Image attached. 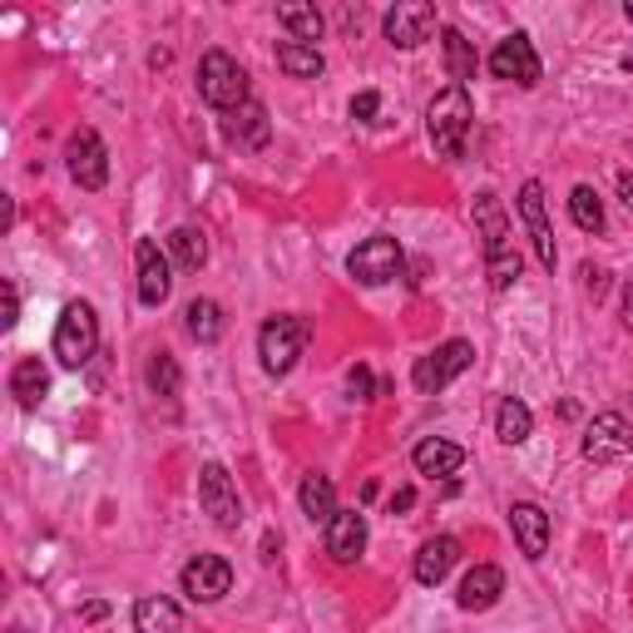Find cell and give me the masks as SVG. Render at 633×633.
I'll return each instance as SVG.
<instances>
[{"instance_id":"6da1fadb","label":"cell","mask_w":633,"mask_h":633,"mask_svg":"<svg viewBox=\"0 0 633 633\" xmlns=\"http://www.w3.org/2000/svg\"><path fill=\"white\" fill-rule=\"evenodd\" d=\"M475 228H480L485 238V268H490V288L504 292V288H515L520 272H525V263H520L515 253V238H510V214H504V204L485 188V194H475Z\"/></svg>"},{"instance_id":"7a4b0ae2","label":"cell","mask_w":633,"mask_h":633,"mask_svg":"<svg viewBox=\"0 0 633 633\" xmlns=\"http://www.w3.org/2000/svg\"><path fill=\"white\" fill-rule=\"evenodd\" d=\"M471 119H475V109H471V95H465L461 85L440 89V95L430 99V109H426V134H430V144H436L440 159H461V154H465Z\"/></svg>"},{"instance_id":"3957f363","label":"cell","mask_w":633,"mask_h":633,"mask_svg":"<svg viewBox=\"0 0 633 633\" xmlns=\"http://www.w3.org/2000/svg\"><path fill=\"white\" fill-rule=\"evenodd\" d=\"M198 95H204V105L223 109V114H233V109H243L247 99V70L238 65L228 50H208L204 60H198Z\"/></svg>"},{"instance_id":"277c9868","label":"cell","mask_w":633,"mask_h":633,"mask_svg":"<svg viewBox=\"0 0 633 633\" xmlns=\"http://www.w3.org/2000/svg\"><path fill=\"white\" fill-rule=\"evenodd\" d=\"M307 337L312 322L307 317H268L258 332V356H263V372L268 376H288L297 366V356L307 352Z\"/></svg>"},{"instance_id":"5b68a950","label":"cell","mask_w":633,"mask_h":633,"mask_svg":"<svg viewBox=\"0 0 633 633\" xmlns=\"http://www.w3.org/2000/svg\"><path fill=\"white\" fill-rule=\"evenodd\" d=\"M95 352H99V317H95V307H89V302H70V307L60 312V322H54V356H60V366L80 372V366H85Z\"/></svg>"},{"instance_id":"8992f818","label":"cell","mask_w":633,"mask_h":633,"mask_svg":"<svg viewBox=\"0 0 633 633\" xmlns=\"http://www.w3.org/2000/svg\"><path fill=\"white\" fill-rule=\"evenodd\" d=\"M471 362H475V346L455 337V342H440L436 352L421 356L416 372H411V381H416L421 397H436V391H446L461 372H471Z\"/></svg>"},{"instance_id":"52a82bcc","label":"cell","mask_w":633,"mask_h":633,"mask_svg":"<svg viewBox=\"0 0 633 633\" xmlns=\"http://www.w3.org/2000/svg\"><path fill=\"white\" fill-rule=\"evenodd\" d=\"M401 268H406V253H401L397 238H366L362 247H356L352 258H346V272H352L362 288H381V282L401 278Z\"/></svg>"},{"instance_id":"ba28073f","label":"cell","mask_w":633,"mask_h":633,"mask_svg":"<svg viewBox=\"0 0 633 633\" xmlns=\"http://www.w3.org/2000/svg\"><path fill=\"white\" fill-rule=\"evenodd\" d=\"M198 504H204V515H214L218 529H238V525H243V500H238V485H233V475H228L218 461H208L204 471H198Z\"/></svg>"},{"instance_id":"9c48e42d","label":"cell","mask_w":633,"mask_h":633,"mask_svg":"<svg viewBox=\"0 0 633 633\" xmlns=\"http://www.w3.org/2000/svg\"><path fill=\"white\" fill-rule=\"evenodd\" d=\"M65 169L70 179L80 183V188H89V194H99L109 183V154H105V139H99L95 130H75L65 139Z\"/></svg>"},{"instance_id":"30bf717a","label":"cell","mask_w":633,"mask_h":633,"mask_svg":"<svg viewBox=\"0 0 633 633\" xmlns=\"http://www.w3.org/2000/svg\"><path fill=\"white\" fill-rule=\"evenodd\" d=\"M490 75L495 80H510V85H539V54H535V45H529V35L525 31H515V35H504L500 45L490 50Z\"/></svg>"},{"instance_id":"8fae6325","label":"cell","mask_w":633,"mask_h":633,"mask_svg":"<svg viewBox=\"0 0 633 633\" xmlns=\"http://www.w3.org/2000/svg\"><path fill=\"white\" fill-rule=\"evenodd\" d=\"M179 584L194 604H218L228 589H233V564H228L223 555H198V559L183 564Z\"/></svg>"},{"instance_id":"7c38bea8","label":"cell","mask_w":633,"mask_h":633,"mask_svg":"<svg viewBox=\"0 0 633 633\" xmlns=\"http://www.w3.org/2000/svg\"><path fill=\"white\" fill-rule=\"evenodd\" d=\"M584 455L599 461V465L633 455V426L619 416V411H599V416L589 421V430H584Z\"/></svg>"},{"instance_id":"4fadbf2b","label":"cell","mask_w":633,"mask_h":633,"mask_svg":"<svg viewBox=\"0 0 633 633\" xmlns=\"http://www.w3.org/2000/svg\"><path fill=\"white\" fill-rule=\"evenodd\" d=\"M430 31H436V5H430V0H397L387 11V40L397 45V50L426 45Z\"/></svg>"},{"instance_id":"5bb4252c","label":"cell","mask_w":633,"mask_h":633,"mask_svg":"<svg viewBox=\"0 0 633 633\" xmlns=\"http://www.w3.org/2000/svg\"><path fill=\"white\" fill-rule=\"evenodd\" d=\"M520 218H525V228H529L535 258L545 263L549 272H555L559 247H555V228H549V214H545V183H539V179H529L525 188H520Z\"/></svg>"},{"instance_id":"9a60e30c","label":"cell","mask_w":633,"mask_h":633,"mask_svg":"<svg viewBox=\"0 0 633 633\" xmlns=\"http://www.w3.org/2000/svg\"><path fill=\"white\" fill-rule=\"evenodd\" d=\"M134 263H139V302L144 307H163L173 292V278H169V258L159 253V243H154V238H139Z\"/></svg>"},{"instance_id":"2e32d148","label":"cell","mask_w":633,"mask_h":633,"mask_svg":"<svg viewBox=\"0 0 633 633\" xmlns=\"http://www.w3.org/2000/svg\"><path fill=\"white\" fill-rule=\"evenodd\" d=\"M366 549V515L362 510H337L332 525H327V555L337 564H356Z\"/></svg>"},{"instance_id":"e0dca14e","label":"cell","mask_w":633,"mask_h":633,"mask_svg":"<svg viewBox=\"0 0 633 633\" xmlns=\"http://www.w3.org/2000/svg\"><path fill=\"white\" fill-rule=\"evenodd\" d=\"M510 529H515V539H520V555H525V559H545V549H549V515L539 510V504H529V500L510 504Z\"/></svg>"},{"instance_id":"ac0fdd59","label":"cell","mask_w":633,"mask_h":633,"mask_svg":"<svg viewBox=\"0 0 633 633\" xmlns=\"http://www.w3.org/2000/svg\"><path fill=\"white\" fill-rule=\"evenodd\" d=\"M500 594H504V574H500V569H495V564H475L471 574L461 580V594H455V599H461L465 613H485L495 599H500Z\"/></svg>"},{"instance_id":"d6986e66","label":"cell","mask_w":633,"mask_h":633,"mask_svg":"<svg viewBox=\"0 0 633 633\" xmlns=\"http://www.w3.org/2000/svg\"><path fill=\"white\" fill-rule=\"evenodd\" d=\"M411 461H416L421 475H430V480H440V475H455L465 465V451L455 446V440H440V436H426L411 451Z\"/></svg>"},{"instance_id":"ffe728a7","label":"cell","mask_w":633,"mask_h":633,"mask_svg":"<svg viewBox=\"0 0 633 633\" xmlns=\"http://www.w3.org/2000/svg\"><path fill=\"white\" fill-rule=\"evenodd\" d=\"M455 559H461V545H455L451 535L426 539V545H421V555H416V580L426 584V589H436V584L455 569Z\"/></svg>"},{"instance_id":"44dd1931","label":"cell","mask_w":633,"mask_h":633,"mask_svg":"<svg viewBox=\"0 0 633 633\" xmlns=\"http://www.w3.org/2000/svg\"><path fill=\"white\" fill-rule=\"evenodd\" d=\"M228 139L238 144V149H263V144H268V109L258 105V99H247L243 109H233V114H228Z\"/></svg>"},{"instance_id":"7402d4cb","label":"cell","mask_w":633,"mask_h":633,"mask_svg":"<svg viewBox=\"0 0 633 633\" xmlns=\"http://www.w3.org/2000/svg\"><path fill=\"white\" fill-rule=\"evenodd\" d=\"M297 500H302V515H307L312 525H332V515H337V485H332V475H322V471L302 475Z\"/></svg>"},{"instance_id":"603a6c76","label":"cell","mask_w":633,"mask_h":633,"mask_svg":"<svg viewBox=\"0 0 633 633\" xmlns=\"http://www.w3.org/2000/svg\"><path fill=\"white\" fill-rule=\"evenodd\" d=\"M179 629H183V613L173 599L149 594V599L134 604V633H179Z\"/></svg>"},{"instance_id":"cb8c5ba5","label":"cell","mask_w":633,"mask_h":633,"mask_svg":"<svg viewBox=\"0 0 633 633\" xmlns=\"http://www.w3.org/2000/svg\"><path fill=\"white\" fill-rule=\"evenodd\" d=\"M45 391H50V372H45L40 356H25V362H15V372H11V397L21 401L25 411H35L45 401Z\"/></svg>"},{"instance_id":"d4e9b609","label":"cell","mask_w":633,"mask_h":633,"mask_svg":"<svg viewBox=\"0 0 633 633\" xmlns=\"http://www.w3.org/2000/svg\"><path fill=\"white\" fill-rule=\"evenodd\" d=\"M529 430H535V411H529L520 397H504L500 411H495V436H500L504 446H525Z\"/></svg>"},{"instance_id":"484cf974","label":"cell","mask_w":633,"mask_h":633,"mask_svg":"<svg viewBox=\"0 0 633 633\" xmlns=\"http://www.w3.org/2000/svg\"><path fill=\"white\" fill-rule=\"evenodd\" d=\"M183 327H188V337L204 346L218 342V337H223V307H218L214 297H194L183 307Z\"/></svg>"},{"instance_id":"4316f807","label":"cell","mask_w":633,"mask_h":633,"mask_svg":"<svg viewBox=\"0 0 633 633\" xmlns=\"http://www.w3.org/2000/svg\"><path fill=\"white\" fill-rule=\"evenodd\" d=\"M278 70H288L292 80H317L327 70V60H322V50H317V45L282 40L278 45Z\"/></svg>"},{"instance_id":"83f0119b","label":"cell","mask_w":633,"mask_h":633,"mask_svg":"<svg viewBox=\"0 0 633 633\" xmlns=\"http://www.w3.org/2000/svg\"><path fill=\"white\" fill-rule=\"evenodd\" d=\"M169 247H173V263H179L183 272H198V268L208 263V238H204V228H194V223L173 228V233H169Z\"/></svg>"},{"instance_id":"f1b7e54d","label":"cell","mask_w":633,"mask_h":633,"mask_svg":"<svg viewBox=\"0 0 633 633\" xmlns=\"http://www.w3.org/2000/svg\"><path fill=\"white\" fill-rule=\"evenodd\" d=\"M278 25H288L297 45H317L322 31H327V21H322L317 5H278Z\"/></svg>"},{"instance_id":"f546056e","label":"cell","mask_w":633,"mask_h":633,"mask_svg":"<svg viewBox=\"0 0 633 633\" xmlns=\"http://www.w3.org/2000/svg\"><path fill=\"white\" fill-rule=\"evenodd\" d=\"M440 40H446V65H451V80L465 89L475 80V70H480V60H475L471 40H465L461 31H440Z\"/></svg>"},{"instance_id":"4dcf8cb0","label":"cell","mask_w":633,"mask_h":633,"mask_svg":"<svg viewBox=\"0 0 633 633\" xmlns=\"http://www.w3.org/2000/svg\"><path fill=\"white\" fill-rule=\"evenodd\" d=\"M144 381H149L154 397H179L183 372H179V362H173L169 352H154V356H149V366H144Z\"/></svg>"},{"instance_id":"1f68e13d","label":"cell","mask_w":633,"mask_h":633,"mask_svg":"<svg viewBox=\"0 0 633 633\" xmlns=\"http://www.w3.org/2000/svg\"><path fill=\"white\" fill-rule=\"evenodd\" d=\"M569 218H574L584 233H604V204H599V194H594L589 183H580V188L569 194Z\"/></svg>"},{"instance_id":"d6a6232c","label":"cell","mask_w":633,"mask_h":633,"mask_svg":"<svg viewBox=\"0 0 633 633\" xmlns=\"http://www.w3.org/2000/svg\"><path fill=\"white\" fill-rule=\"evenodd\" d=\"M376 109H381V95H376V89H362V95L352 99V119H362V124H372Z\"/></svg>"},{"instance_id":"836d02e7","label":"cell","mask_w":633,"mask_h":633,"mask_svg":"<svg viewBox=\"0 0 633 633\" xmlns=\"http://www.w3.org/2000/svg\"><path fill=\"white\" fill-rule=\"evenodd\" d=\"M346 387H352V397L372 401V372H366V366H352V372H346Z\"/></svg>"},{"instance_id":"e575fe53","label":"cell","mask_w":633,"mask_h":633,"mask_svg":"<svg viewBox=\"0 0 633 633\" xmlns=\"http://www.w3.org/2000/svg\"><path fill=\"white\" fill-rule=\"evenodd\" d=\"M584 288H589L594 297H604V292H609V272L594 268V263H589V268H584Z\"/></svg>"},{"instance_id":"d590c367","label":"cell","mask_w":633,"mask_h":633,"mask_svg":"<svg viewBox=\"0 0 633 633\" xmlns=\"http://www.w3.org/2000/svg\"><path fill=\"white\" fill-rule=\"evenodd\" d=\"M15 317H21V297H15V282H5V317H0V327H15Z\"/></svg>"},{"instance_id":"8d00e7d4","label":"cell","mask_w":633,"mask_h":633,"mask_svg":"<svg viewBox=\"0 0 633 633\" xmlns=\"http://www.w3.org/2000/svg\"><path fill=\"white\" fill-rule=\"evenodd\" d=\"M411 504H416V490H397L391 495V515H406Z\"/></svg>"},{"instance_id":"74e56055","label":"cell","mask_w":633,"mask_h":633,"mask_svg":"<svg viewBox=\"0 0 633 633\" xmlns=\"http://www.w3.org/2000/svg\"><path fill=\"white\" fill-rule=\"evenodd\" d=\"M619 198H623V204H629V208H633V173H629V169H623V173H619Z\"/></svg>"},{"instance_id":"f35d334b","label":"cell","mask_w":633,"mask_h":633,"mask_svg":"<svg viewBox=\"0 0 633 633\" xmlns=\"http://www.w3.org/2000/svg\"><path fill=\"white\" fill-rule=\"evenodd\" d=\"M623 327H629V332H633V282H629V288H623Z\"/></svg>"},{"instance_id":"ab89813d","label":"cell","mask_w":633,"mask_h":633,"mask_svg":"<svg viewBox=\"0 0 633 633\" xmlns=\"http://www.w3.org/2000/svg\"><path fill=\"white\" fill-rule=\"evenodd\" d=\"M105 613H109V604H85V623H99V619H105Z\"/></svg>"},{"instance_id":"60d3db41","label":"cell","mask_w":633,"mask_h":633,"mask_svg":"<svg viewBox=\"0 0 633 633\" xmlns=\"http://www.w3.org/2000/svg\"><path fill=\"white\" fill-rule=\"evenodd\" d=\"M623 70H629V75H633V54H629V60H623Z\"/></svg>"},{"instance_id":"b9f144b4","label":"cell","mask_w":633,"mask_h":633,"mask_svg":"<svg viewBox=\"0 0 633 633\" xmlns=\"http://www.w3.org/2000/svg\"><path fill=\"white\" fill-rule=\"evenodd\" d=\"M623 15H629V21H633V0H629V5H623Z\"/></svg>"}]
</instances>
